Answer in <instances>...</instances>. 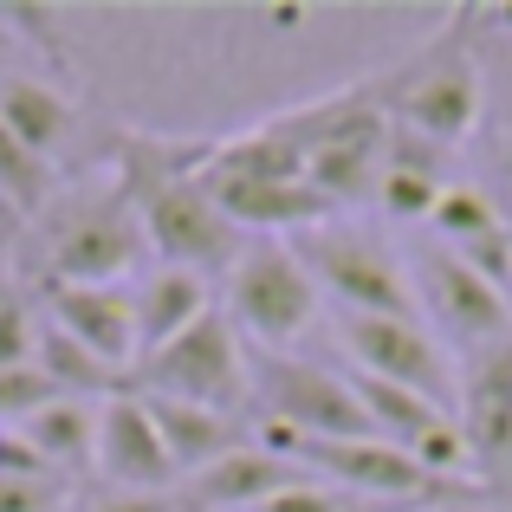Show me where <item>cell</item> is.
<instances>
[{
    "mask_svg": "<svg viewBox=\"0 0 512 512\" xmlns=\"http://www.w3.org/2000/svg\"><path fill=\"white\" fill-rule=\"evenodd\" d=\"M46 402H59V389L46 383L39 363H26V370H0V428H20L26 415H39Z\"/></svg>",
    "mask_w": 512,
    "mask_h": 512,
    "instance_id": "7402d4cb",
    "label": "cell"
},
{
    "mask_svg": "<svg viewBox=\"0 0 512 512\" xmlns=\"http://www.w3.org/2000/svg\"><path fill=\"white\" fill-rule=\"evenodd\" d=\"M338 344L350 350V370L357 376L415 389V396L441 402V409L461 402V370H454L448 344L422 318H338Z\"/></svg>",
    "mask_w": 512,
    "mask_h": 512,
    "instance_id": "9c48e42d",
    "label": "cell"
},
{
    "mask_svg": "<svg viewBox=\"0 0 512 512\" xmlns=\"http://www.w3.org/2000/svg\"><path fill=\"white\" fill-rule=\"evenodd\" d=\"M91 461H98L104 487H117V493H169L182 480L163 448V428H156L150 402L137 389H117V396L98 402V448H91Z\"/></svg>",
    "mask_w": 512,
    "mask_h": 512,
    "instance_id": "8fae6325",
    "label": "cell"
},
{
    "mask_svg": "<svg viewBox=\"0 0 512 512\" xmlns=\"http://www.w3.org/2000/svg\"><path fill=\"white\" fill-rule=\"evenodd\" d=\"M253 402L260 422L292 428L299 441H363L376 435L363 415L350 376H338L331 363H305L286 350H253Z\"/></svg>",
    "mask_w": 512,
    "mask_h": 512,
    "instance_id": "ba28073f",
    "label": "cell"
},
{
    "mask_svg": "<svg viewBox=\"0 0 512 512\" xmlns=\"http://www.w3.org/2000/svg\"><path fill=\"white\" fill-rule=\"evenodd\" d=\"M318 318V279L292 240H247V253L227 273V325L247 350H286Z\"/></svg>",
    "mask_w": 512,
    "mask_h": 512,
    "instance_id": "8992f818",
    "label": "cell"
},
{
    "mask_svg": "<svg viewBox=\"0 0 512 512\" xmlns=\"http://www.w3.org/2000/svg\"><path fill=\"white\" fill-rule=\"evenodd\" d=\"M428 227H435V240H441V247H454V253H461V247H474V240L500 234V227H506V214H500V201H493V188L448 182V195L435 201Z\"/></svg>",
    "mask_w": 512,
    "mask_h": 512,
    "instance_id": "ffe728a7",
    "label": "cell"
},
{
    "mask_svg": "<svg viewBox=\"0 0 512 512\" xmlns=\"http://www.w3.org/2000/svg\"><path fill=\"white\" fill-rule=\"evenodd\" d=\"M409 279H415V305L435 312V325L448 331L454 350L474 357V350H493V344L512 338V299H506L500 286H487L461 253L422 247L409 260Z\"/></svg>",
    "mask_w": 512,
    "mask_h": 512,
    "instance_id": "30bf717a",
    "label": "cell"
},
{
    "mask_svg": "<svg viewBox=\"0 0 512 512\" xmlns=\"http://www.w3.org/2000/svg\"><path fill=\"white\" fill-rule=\"evenodd\" d=\"M156 415V428H163V448L175 461V474L195 480L201 467L227 461L234 448H247L253 428L240 422V415H214V409H195V402H163V396H143Z\"/></svg>",
    "mask_w": 512,
    "mask_h": 512,
    "instance_id": "9a60e30c",
    "label": "cell"
},
{
    "mask_svg": "<svg viewBox=\"0 0 512 512\" xmlns=\"http://www.w3.org/2000/svg\"><path fill=\"white\" fill-rule=\"evenodd\" d=\"M208 150V143H201ZM201 150H169L156 137H130L124 175L130 208L143 221V240L163 266H188V273H234V260L247 253V234L221 214V201L201 182Z\"/></svg>",
    "mask_w": 512,
    "mask_h": 512,
    "instance_id": "6da1fadb",
    "label": "cell"
},
{
    "mask_svg": "<svg viewBox=\"0 0 512 512\" xmlns=\"http://www.w3.org/2000/svg\"><path fill=\"white\" fill-rule=\"evenodd\" d=\"M493 201H500V214H512V143H500V156H493Z\"/></svg>",
    "mask_w": 512,
    "mask_h": 512,
    "instance_id": "83f0119b",
    "label": "cell"
},
{
    "mask_svg": "<svg viewBox=\"0 0 512 512\" xmlns=\"http://www.w3.org/2000/svg\"><path fill=\"white\" fill-rule=\"evenodd\" d=\"M253 512H344V493L325 487V480H299V487L273 493V500L253 506Z\"/></svg>",
    "mask_w": 512,
    "mask_h": 512,
    "instance_id": "d4e9b609",
    "label": "cell"
},
{
    "mask_svg": "<svg viewBox=\"0 0 512 512\" xmlns=\"http://www.w3.org/2000/svg\"><path fill=\"white\" fill-rule=\"evenodd\" d=\"M72 487L65 474H7L0 480V512H65Z\"/></svg>",
    "mask_w": 512,
    "mask_h": 512,
    "instance_id": "603a6c76",
    "label": "cell"
},
{
    "mask_svg": "<svg viewBox=\"0 0 512 512\" xmlns=\"http://www.w3.org/2000/svg\"><path fill=\"white\" fill-rule=\"evenodd\" d=\"M292 143L305 150V182L344 208V201H376V182H383V156H389V111L376 98V78L350 91H331V98H312L299 111L273 117Z\"/></svg>",
    "mask_w": 512,
    "mask_h": 512,
    "instance_id": "3957f363",
    "label": "cell"
},
{
    "mask_svg": "<svg viewBox=\"0 0 512 512\" xmlns=\"http://www.w3.org/2000/svg\"><path fill=\"white\" fill-rule=\"evenodd\" d=\"M292 247L312 266L318 292H331L344 305V318H415L422 312L415 305V279L389 240L344 227V221H325V227H305Z\"/></svg>",
    "mask_w": 512,
    "mask_h": 512,
    "instance_id": "52a82bcc",
    "label": "cell"
},
{
    "mask_svg": "<svg viewBox=\"0 0 512 512\" xmlns=\"http://www.w3.org/2000/svg\"><path fill=\"white\" fill-rule=\"evenodd\" d=\"M85 512H175V500L169 493H117V487H104Z\"/></svg>",
    "mask_w": 512,
    "mask_h": 512,
    "instance_id": "484cf974",
    "label": "cell"
},
{
    "mask_svg": "<svg viewBox=\"0 0 512 512\" xmlns=\"http://www.w3.org/2000/svg\"><path fill=\"white\" fill-rule=\"evenodd\" d=\"M130 299H137V344H143V357H150V350H163V344H175L182 331H195L201 318L214 312L208 279L188 273V266H156V273L143 279Z\"/></svg>",
    "mask_w": 512,
    "mask_h": 512,
    "instance_id": "2e32d148",
    "label": "cell"
},
{
    "mask_svg": "<svg viewBox=\"0 0 512 512\" xmlns=\"http://www.w3.org/2000/svg\"><path fill=\"white\" fill-rule=\"evenodd\" d=\"M0 124H7L33 156L52 163V150H59V143L72 137V124H78V104L65 98L59 85H46V78H0Z\"/></svg>",
    "mask_w": 512,
    "mask_h": 512,
    "instance_id": "e0dca14e",
    "label": "cell"
},
{
    "mask_svg": "<svg viewBox=\"0 0 512 512\" xmlns=\"http://www.w3.org/2000/svg\"><path fill=\"white\" fill-rule=\"evenodd\" d=\"M143 253L150 240H143L124 182L98 188V195H72L46 221V286H124L143 266Z\"/></svg>",
    "mask_w": 512,
    "mask_h": 512,
    "instance_id": "277c9868",
    "label": "cell"
},
{
    "mask_svg": "<svg viewBox=\"0 0 512 512\" xmlns=\"http://www.w3.org/2000/svg\"><path fill=\"white\" fill-rule=\"evenodd\" d=\"M33 363L46 370V383L59 389V396H78V402H104V396H117V389H130L124 376L111 370V363H98L85 344H72L59 325H39V350H33Z\"/></svg>",
    "mask_w": 512,
    "mask_h": 512,
    "instance_id": "d6986e66",
    "label": "cell"
},
{
    "mask_svg": "<svg viewBox=\"0 0 512 512\" xmlns=\"http://www.w3.org/2000/svg\"><path fill=\"white\" fill-rule=\"evenodd\" d=\"M130 389L163 402H195V409H214V415H240L253 402V350L227 325V312H208L195 331L150 350L130 376Z\"/></svg>",
    "mask_w": 512,
    "mask_h": 512,
    "instance_id": "5b68a950",
    "label": "cell"
},
{
    "mask_svg": "<svg viewBox=\"0 0 512 512\" xmlns=\"http://www.w3.org/2000/svg\"><path fill=\"white\" fill-rule=\"evenodd\" d=\"M299 480H312V474L247 441V448H234L227 461L201 467V474L188 480V506H201V512H253V506L273 500V493L299 487Z\"/></svg>",
    "mask_w": 512,
    "mask_h": 512,
    "instance_id": "5bb4252c",
    "label": "cell"
},
{
    "mask_svg": "<svg viewBox=\"0 0 512 512\" xmlns=\"http://www.w3.org/2000/svg\"><path fill=\"white\" fill-rule=\"evenodd\" d=\"M46 325H59L72 344H85L117 376H137V299L124 286H46Z\"/></svg>",
    "mask_w": 512,
    "mask_h": 512,
    "instance_id": "7c38bea8",
    "label": "cell"
},
{
    "mask_svg": "<svg viewBox=\"0 0 512 512\" xmlns=\"http://www.w3.org/2000/svg\"><path fill=\"white\" fill-rule=\"evenodd\" d=\"M0 195H7L20 214H46L52 208V163L26 150L7 124H0Z\"/></svg>",
    "mask_w": 512,
    "mask_h": 512,
    "instance_id": "44dd1931",
    "label": "cell"
},
{
    "mask_svg": "<svg viewBox=\"0 0 512 512\" xmlns=\"http://www.w3.org/2000/svg\"><path fill=\"white\" fill-rule=\"evenodd\" d=\"M474 26H480L474 7L454 13V20H441V33L422 39L402 65L376 72V98H383V111H389L396 130H415V137L441 143V150H461L480 130L487 78H480Z\"/></svg>",
    "mask_w": 512,
    "mask_h": 512,
    "instance_id": "7a4b0ae2",
    "label": "cell"
},
{
    "mask_svg": "<svg viewBox=\"0 0 512 512\" xmlns=\"http://www.w3.org/2000/svg\"><path fill=\"white\" fill-rule=\"evenodd\" d=\"M7 474H52V467L39 461L33 448H26L13 428H0V480H7Z\"/></svg>",
    "mask_w": 512,
    "mask_h": 512,
    "instance_id": "4316f807",
    "label": "cell"
},
{
    "mask_svg": "<svg viewBox=\"0 0 512 512\" xmlns=\"http://www.w3.org/2000/svg\"><path fill=\"white\" fill-rule=\"evenodd\" d=\"M33 350H39V325H33V312H26V299L0 292V370H26Z\"/></svg>",
    "mask_w": 512,
    "mask_h": 512,
    "instance_id": "cb8c5ba5",
    "label": "cell"
},
{
    "mask_svg": "<svg viewBox=\"0 0 512 512\" xmlns=\"http://www.w3.org/2000/svg\"><path fill=\"white\" fill-rule=\"evenodd\" d=\"M461 435L474 448V467H493L512 454V338L493 350H474L461 363Z\"/></svg>",
    "mask_w": 512,
    "mask_h": 512,
    "instance_id": "4fadbf2b",
    "label": "cell"
},
{
    "mask_svg": "<svg viewBox=\"0 0 512 512\" xmlns=\"http://www.w3.org/2000/svg\"><path fill=\"white\" fill-rule=\"evenodd\" d=\"M13 435H20L26 448H33L39 461L52 467V474H65V467L91 461V448H98V402L59 396V402H46L39 415H26Z\"/></svg>",
    "mask_w": 512,
    "mask_h": 512,
    "instance_id": "ac0fdd59",
    "label": "cell"
}]
</instances>
